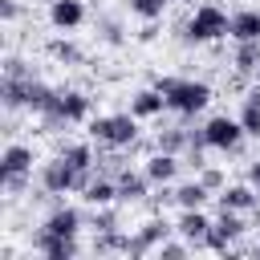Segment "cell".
Segmentation results:
<instances>
[{"label": "cell", "mask_w": 260, "mask_h": 260, "mask_svg": "<svg viewBox=\"0 0 260 260\" xmlns=\"http://www.w3.org/2000/svg\"><path fill=\"white\" fill-rule=\"evenodd\" d=\"M89 118H93V98L77 85H57L53 102L37 114L41 134H61L65 126H85Z\"/></svg>", "instance_id": "obj_1"}, {"label": "cell", "mask_w": 260, "mask_h": 260, "mask_svg": "<svg viewBox=\"0 0 260 260\" xmlns=\"http://www.w3.org/2000/svg\"><path fill=\"white\" fill-rule=\"evenodd\" d=\"M232 32V16L215 4V0H203V4H191V12L175 24V37L183 41V45H215V41H223Z\"/></svg>", "instance_id": "obj_2"}, {"label": "cell", "mask_w": 260, "mask_h": 260, "mask_svg": "<svg viewBox=\"0 0 260 260\" xmlns=\"http://www.w3.org/2000/svg\"><path fill=\"white\" fill-rule=\"evenodd\" d=\"M154 85L162 89V98H167V110L171 114H179V118H195V114H203L207 106H211V85L203 81V77H179V73H158L154 77Z\"/></svg>", "instance_id": "obj_3"}, {"label": "cell", "mask_w": 260, "mask_h": 260, "mask_svg": "<svg viewBox=\"0 0 260 260\" xmlns=\"http://www.w3.org/2000/svg\"><path fill=\"white\" fill-rule=\"evenodd\" d=\"M142 118H134L130 110H118V114H93L85 126H89V138L98 146H114V150H134L138 138H142Z\"/></svg>", "instance_id": "obj_4"}, {"label": "cell", "mask_w": 260, "mask_h": 260, "mask_svg": "<svg viewBox=\"0 0 260 260\" xmlns=\"http://www.w3.org/2000/svg\"><path fill=\"white\" fill-rule=\"evenodd\" d=\"M37 183H41V191H45V195L61 199V195L81 191V187L89 183V175H81V171H77V167H69L61 154H53V158H45V162L37 167Z\"/></svg>", "instance_id": "obj_5"}, {"label": "cell", "mask_w": 260, "mask_h": 260, "mask_svg": "<svg viewBox=\"0 0 260 260\" xmlns=\"http://www.w3.org/2000/svg\"><path fill=\"white\" fill-rule=\"evenodd\" d=\"M248 219H244V211H228V207H219V215L211 219V232H207V252H236L240 248V240L248 236Z\"/></svg>", "instance_id": "obj_6"}, {"label": "cell", "mask_w": 260, "mask_h": 260, "mask_svg": "<svg viewBox=\"0 0 260 260\" xmlns=\"http://www.w3.org/2000/svg\"><path fill=\"white\" fill-rule=\"evenodd\" d=\"M203 138H207V150H219V154H240V146H244V126H240V118H232V114H211L207 122H203Z\"/></svg>", "instance_id": "obj_7"}, {"label": "cell", "mask_w": 260, "mask_h": 260, "mask_svg": "<svg viewBox=\"0 0 260 260\" xmlns=\"http://www.w3.org/2000/svg\"><path fill=\"white\" fill-rule=\"evenodd\" d=\"M171 236H175V223L154 211L142 228L126 232V256H146V252H154V248H158L162 240H171Z\"/></svg>", "instance_id": "obj_8"}, {"label": "cell", "mask_w": 260, "mask_h": 260, "mask_svg": "<svg viewBox=\"0 0 260 260\" xmlns=\"http://www.w3.org/2000/svg\"><path fill=\"white\" fill-rule=\"evenodd\" d=\"M28 248L45 260H73V256H81V236H57V232L37 228L28 236Z\"/></svg>", "instance_id": "obj_9"}, {"label": "cell", "mask_w": 260, "mask_h": 260, "mask_svg": "<svg viewBox=\"0 0 260 260\" xmlns=\"http://www.w3.org/2000/svg\"><path fill=\"white\" fill-rule=\"evenodd\" d=\"M85 223H89V219H85V211H81V207H73V203H65V199H61V203H53V207L45 211V219H41V228H45V232H57V236H81V232H85Z\"/></svg>", "instance_id": "obj_10"}, {"label": "cell", "mask_w": 260, "mask_h": 260, "mask_svg": "<svg viewBox=\"0 0 260 260\" xmlns=\"http://www.w3.org/2000/svg\"><path fill=\"white\" fill-rule=\"evenodd\" d=\"M49 28L53 32H77L85 20H89V8L85 0H49Z\"/></svg>", "instance_id": "obj_11"}, {"label": "cell", "mask_w": 260, "mask_h": 260, "mask_svg": "<svg viewBox=\"0 0 260 260\" xmlns=\"http://www.w3.org/2000/svg\"><path fill=\"white\" fill-rule=\"evenodd\" d=\"M114 183H118V203H122V207H126V203L134 207V203H142V199L154 191V183L146 179L142 167H122V171L114 175Z\"/></svg>", "instance_id": "obj_12"}, {"label": "cell", "mask_w": 260, "mask_h": 260, "mask_svg": "<svg viewBox=\"0 0 260 260\" xmlns=\"http://www.w3.org/2000/svg\"><path fill=\"white\" fill-rule=\"evenodd\" d=\"M183 167H187L183 154H167V150H150V154L142 158V171H146V179H150L154 187L179 183V171H183Z\"/></svg>", "instance_id": "obj_13"}, {"label": "cell", "mask_w": 260, "mask_h": 260, "mask_svg": "<svg viewBox=\"0 0 260 260\" xmlns=\"http://www.w3.org/2000/svg\"><path fill=\"white\" fill-rule=\"evenodd\" d=\"M175 232L191 244V248H207V232H211V215L203 207H183L175 219Z\"/></svg>", "instance_id": "obj_14"}, {"label": "cell", "mask_w": 260, "mask_h": 260, "mask_svg": "<svg viewBox=\"0 0 260 260\" xmlns=\"http://www.w3.org/2000/svg\"><path fill=\"white\" fill-rule=\"evenodd\" d=\"M32 162H37L32 142H20V138L4 142V150H0V175H32Z\"/></svg>", "instance_id": "obj_15"}, {"label": "cell", "mask_w": 260, "mask_h": 260, "mask_svg": "<svg viewBox=\"0 0 260 260\" xmlns=\"http://www.w3.org/2000/svg\"><path fill=\"white\" fill-rule=\"evenodd\" d=\"M215 203L228 207V211H244V215H248V211L260 207V191H256L248 179H244V183H228V187L215 195Z\"/></svg>", "instance_id": "obj_16"}, {"label": "cell", "mask_w": 260, "mask_h": 260, "mask_svg": "<svg viewBox=\"0 0 260 260\" xmlns=\"http://www.w3.org/2000/svg\"><path fill=\"white\" fill-rule=\"evenodd\" d=\"M162 110H167V98H162L158 85H142V89L130 93V114H134V118L154 122V118H162Z\"/></svg>", "instance_id": "obj_17"}, {"label": "cell", "mask_w": 260, "mask_h": 260, "mask_svg": "<svg viewBox=\"0 0 260 260\" xmlns=\"http://www.w3.org/2000/svg\"><path fill=\"white\" fill-rule=\"evenodd\" d=\"M57 154H61L69 167H77L81 175H93V171H98V150H93V138H89V142H57Z\"/></svg>", "instance_id": "obj_18"}, {"label": "cell", "mask_w": 260, "mask_h": 260, "mask_svg": "<svg viewBox=\"0 0 260 260\" xmlns=\"http://www.w3.org/2000/svg\"><path fill=\"white\" fill-rule=\"evenodd\" d=\"M81 199H85L89 207L118 203V183H114V175H102V171H93V175H89V183L81 187Z\"/></svg>", "instance_id": "obj_19"}, {"label": "cell", "mask_w": 260, "mask_h": 260, "mask_svg": "<svg viewBox=\"0 0 260 260\" xmlns=\"http://www.w3.org/2000/svg\"><path fill=\"white\" fill-rule=\"evenodd\" d=\"M232 41H260V4H244L232 12Z\"/></svg>", "instance_id": "obj_20"}, {"label": "cell", "mask_w": 260, "mask_h": 260, "mask_svg": "<svg viewBox=\"0 0 260 260\" xmlns=\"http://www.w3.org/2000/svg\"><path fill=\"white\" fill-rule=\"evenodd\" d=\"M207 199H211V187H207L199 175L175 183V207H179V211H183V207H207Z\"/></svg>", "instance_id": "obj_21"}, {"label": "cell", "mask_w": 260, "mask_h": 260, "mask_svg": "<svg viewBox=\"0 0 260 260\" xmlns=\"http://www.w3.org/2000/svg\"><path fill=\"white\" fill-rule=\"evenodd\" d=\"M93 32H98V41L110 45V49H122V45H126V24H122L118 12H98V16H93Z\"/></svg>", "instance_id": "obj_22"}, {"label": "cell", "mask_w": 260, "mask_h": 260, "mask_svg": "<svg viewBox=\"0 0 260 260\" xmlns=\"http://www.w3.org/2000/svg\"><path fill=\"white\" fill-rule=\"evenodd\" d=\"M260 69V41H236L232 49V73L236 77H256Z\"/></svg>", "instance_id": "obj_23"}, {"label": "cell", "mask_w": 260, "mask_h": 260, "mask_svg": "<svg viewBox=\"0 0 260 260\" xmlns=\"http://www.w3.org/2000/svg\"><path fill=\"white\" fill-rule=\"evenodd\" d=\"M236 118H240V126H244V134H248V138H260V81L240 98Z\"/></svg>", "instance_id": "obj_24"}, {"label": "cell", "mask_w": 260, "mask_h": 260, "mask_svg": "<svg viewBox=\"0 0 260 260\" xmlns=\"http://www.w3.org/2000/svg\"><path fill=\"white\" fill-rule=\"evenodd\" d=\"M187 138H191V126H187V118H183L179 126H162V130H154V150L183 154V150H187Z\"/></svg>", "instance_id": "obj_25"}, {"label": "cell", "mask_w": 260, "mask_h": 260, "mask_svg": "<svg viewBox=\"0 0 260 260\" xmlns=\"http://www.w3.org/2000/svg\"><path fill=\"white\" fill-rule=\"evenodd\" d=\"M49 57H53L57 65H65V69L85 65V49H81L77 41H69V32H65V37H57V41H49Z\"/></svg>", "instance_id": "obj_26"}, {"label": "cell", "mask_w": 260, "mask_h": 260, "mask_svg": "<svg viewBox=\"0 0 260 260\" xmlns=\"http://www.w3.org/2000/svg\"><path fill=\"white\" fill-rule=\"evenodd\" d=\"M89 252L93 256H126V232H93L89 240Z\"/></svg>", "instance_id": "obj_27"}, {"label": "cell", "mask_w": 260, "mask_h": 260, "mask_svg": "<svg viewBox=\"0 0 260 260\" xmlns=\"http://www.w3.org/2000/svg\"><path fill=\"white\" fill-rule=\"evenodd\" d=\"M171 4H175V0H122V8H126L130 16H138V20H162Z\"/></svg>", "instance_id": "obj_28"}, {"label": "cell", "mask_w": 260, "mask_h": 260, "mask_svg": "<svg viewBox=\"0 0 260 260\" xmlns=\"http://www.w3.org/2000/svg\"><path fill=\"white\" fill-rule=\"evenodd\" d=\"M122 203H106V207H93L89 211V228L93 232H118L122 228V211H118Z\"/></svg>", "instance_id": "obj_29"}, {"label": "cell", "mask_w": 260, "mask_h": 260, "mask_svg": "<svg viewBox=\"0 0 260 260\" xmlns=\"http://www.w3.org/2000/svg\"><path fill=\"white\" fill-rule=\"evenodd\" d=\"M195 175H199V179H203V183L211 187V195H219V191L228 187V171H223V167H215V162H203V167H199Z\"/></svg>", "instance_id": "obj_30"}, {"label": "cell", "mask_w": 260, "mask_h": 260, "mask_svg": "<svg viewBox=\"0 0 260 260\" xmlns=\"http://www.w3.org/2000/svg\"><path fill=\"white\" fill-rule=\"evenodd\" d=\"M187 252H195L179 232H175V240H162L158 248H154V256H162V260H179V256H187Z\"/></svg>", "instance_id": "obj_31"}, {"label": "cell", "mask_w": 260, "mask_h": 260, "mask_svg": "<svg viewBox=\"0 0 260 260\" xmlns=\"http://www.w3.org/2000/svg\"><path fill=\"white\" fill-rule=\"evenodd\" d=\"M28 179H32V175H0V187H4L8 199H16V195L28 191Z\"/></svg>", "instance_id": "obj_32"}, {"label": "cell", "mask_w": 260, "mask_h": 260, "mask_svg": "<svg viewBox=\"0 0 260 260\" xmlns=\"http://www.w3.org/2000/svg\"><path fill=\"white\" fill-rule=\"evenodd\" d=\"M158 37H162V20H142V28L134 32L138 45H150V41H158Z\"/></svg>", "instance_id": "obj_33"}, {"label": "cell", "mask_w": 260, "mask_h": 260, "mask_svg": "<svg viewBox=\"0 0 260 260\" xmlns=\"http://www.w3.org/2000/svg\"><path fill=\"white\" fill-rule=\"evenodd\" d=\"M4 73H12V77H28V73H32V65H28L24 57L8 53V57H4Z\"/></svg>", "instance_id": "obj_34"}, {"label": "cell", "mask_w": 260, "mask_h": 260, "mask_svg": "<svg viewBox=\"0 0 260 260\" xmlns=\"http://www.w3.org/2000/svg\"><path fill=\"white\" fill-rule=\"evenodd\" d=\"M20 16H24V4L20 0H0V20L4 24H16Z\"/></svg>", "instance_id": "obj_35"}, {"label": "cell", "mask_w": 260, "mask_h": 260, "mask_svg": "<svg viewBox=\"0 0 260 260\" xmlns=\"http://www.w3.org/2000/svg\"><path fill=\"white\" fill-rule=\"evenodd\" d=\"M244 179H248V183H252V187L260 191V154H256V158L248 162V171H244Z\"/></svg>", "instance_id": "obj_36"}, {"label": "cell", "mask_w": 260, "mask_h": 260, "mask_svg": "<svg viewBox=\"0 0 260 260\" xmlns=\"http://www.w3.org/2000/svg\"><path fill=\"white\" fill-rule=\"evenodd\" d=\"M175 4H195V0H175Z\"/></svg>", "instance_id": "obj_37"}, {"label": "cell", "mask_w": 260, "mask_h": 260, "mask_svg": "<svg viewBox=\"0 0 260 260\" xmlns=\"http://www.w3.org/2000/svg\"><path fill=\"white\" fill-rule=\"evenodd\" d=\"M256 81H260V69H256Z\"/></svg>", "instance_id": "obj_38"}, {"label": "cell", "mask_w": 260, "mask_h": 260, "mask_svg": "<svg viewBox=\"0 0 260 260\" xmlns=\"http://www.w3.org/2000/svg\"><path fill=\"white\" fill-rule=\"evenodd\" d=\"M256 256H260V248H256Z\"/></svg>", "instance_id": "obj_39"}, {"label": "cell", "mask_w": 260, "mask_h": 260, "mask_svg": "<svg viewBox=\"0 0 260 260\" xmlns=\"http://www.w3.org/2000/svg\"><path fill=\"white\" fill-rule=\"evenodd\" d=\"M45 4H49V0H45Z\"/></svg>", "instance_id": "obj_40"}]
</instances>
